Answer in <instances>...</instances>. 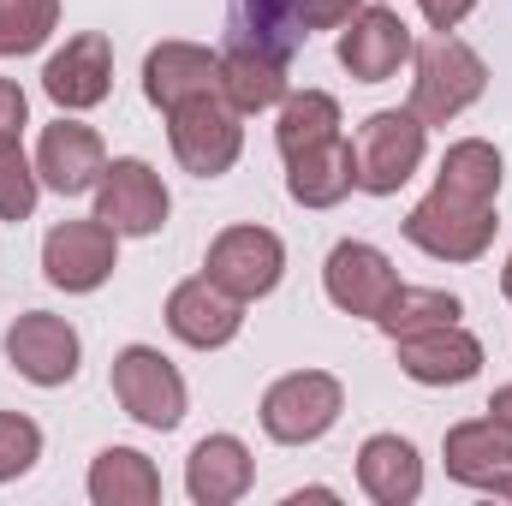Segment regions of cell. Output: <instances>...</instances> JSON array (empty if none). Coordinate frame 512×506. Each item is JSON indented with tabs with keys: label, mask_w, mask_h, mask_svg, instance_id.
Here are the masks:
<instances>
[{
	"label": "cell",
	"mask_w": 512,
	"mask_h": 506,
	"mask_svg": "<svg viewBox=\"0 0 512 506\" xmlns=\"http://www.w3.org/2000/svg\"><path fill=\"white\" fill-rule=\"evenodd\" d=\"M120 268V233L108 221H60L42 239V274L60 292H96L108 274Z\"/></svg>",
	"instance_id": "cell-8"
},
{
	"label": "cell",
	"mask_w": 512,
	"mask_h": 506,
	"mask_svg": "<svg viewBox=\"0 0 512 506\" xmlns=\"http://www.w3.org/2000/svg\"><path fill=\"white\" fill-rule=\"evenodd\" d=\"M346 411V387L328 376V370H292L262 393V429L268 441L280 447H304V441H322Z\"/></svg>",
	"instance_id": "cell-3"
},
{
	"label": "cell",
	"mask_w": 512,
	"mask_h": 506,
	"mask_svg": "<svg viewBox=\"0 0 512 506\" xmlns=\"http://www.w3.org/2000/svg\"><path fill=\"white\" fill-rule=\"evenodd\" d=\"M405 60H411V30H405L399 12L364 6V12L346 18V30H340V66L358 84H387Z\"/></svg>",
	"instance_id": "cell-13"
},
{
	"label": "cell",
	"mask_w": 512,
	"mask_h": 506,
	"mask_svg": "<svg viewBox=\"0 0 512 506\" xmlns=\"http://www.w3.org/2000/svg\"><path fill=\"white\" fill-rule=\"evenodd\" d=\"M233 24H239V42H262L274 54H292L304 42L298 0H233Z\"/></svg>",
	"instance_id": "cell-27"
},
{
	"label": "cell",
	"mask_w": 512,
	"mask_h": 506,
	"mask_svg": "<svg viewBox=\"0 0 512 506\" xmlns=\"http://www.w3.org/2000/svg\"><path fill=\"white\" fill-rule=\"evenodd\" d=\"M435 191L459 197V203H495L501 197V149L483 143V137H465L441 155V173H435Z\"/></svg>",
	"instance_id": "cell-24"
},
{
	"label": "cell",
	"mask_w": 512,
	"mask_h": 506,
	"mask_svg": "<svg viewBox=\"0 0 512 506\" xmlns=\"http://www.w3.org/2000/svg\"><path fill=\"white\" fill-rule=\"evenodd\" d=\"M423 143H429V126L411 114V108H382L358 126V191L370 197H393L417 167H423Z\"/></svg>",
	"instance_id": "cell-5"
},
{
	"label": "cell",
	"mask_w": 512,
	"mask_h": 506,
	"mask_svg": "<svg viewBox=\"0 0 512 506\" xmlns=\"http://www.w3.org/2000/svg\"><path fill=\"white\" fill-rule=\"evenodd\" d=\"M328 137H340V102L328 90H298L280 102V126H274L280 155H298V149L328 143Z\"/></svg>",
	"instance_id": "cell-26"
},
{
	"label": "cell",
	"mask_w": 512,
	"mask_h": 506,
	"mask_svg": "<svg viewBox=\"0 0 512 506\" xmlns=\"http://www.w3.org/2000/svg\"><path fill=\"white\" fill-rule=\"evenodd\" d=\"M78 328L48 316V310H24L12 328H6V364L36 387H66L78 376Z\"/></svg>",
	"instance_id": "cell-10"
},
{
	"label": "cell",
	"mask_w": 512,
	"mask_h": 506,
	"mask_svg": "<svg viewBox=\"0 0 512 506\" xmlns=\"http://www.w3.org/2000/svg\"><path fill=\"white\" fill-rule=\"evenodd\" d=\"M42 459V429L24 411H0V483L24 477Z\"/></svg>",
	"instance_id": "cell-30"
},
{
	"label": "cell",
	"mask_w": 512,
	"mask_h": 506,
	"mask_svg": "<svg viewBox=\"0 0 512 506\" xmlns=\"http://www.w3.org/2000/svg\"><path fill=\"white\" fill-rule=\"evenodd\" d=\"M42 90H48L66 114H84V108L108 102V90H114V48H108V36H102V30L72 36V42L42 66Z\"/></svg>",
	"instance_id": "cell-12"
},
{
	"label": "cell",
	"mask_w": 512,
	"mask_h": 506,
	"mask_svg": "<svg viewBox=\"0 0 512 506\" xmlns=\"http://www.w3.org/2000/svg\"><path fill=\"white\" fill-rule=\"evenodd\" d=\"M167 209H173V197L149 161H137V155L108 161V173L96 185V221H108L120 239H149L167 227Z\"/></svg>",
	"instance_id": "cell-7"
},
{
	"label": "cell",
	"mask_w": 512,
	"mask_h": 506,
	"mask_svg": "<svg viewBox=\"0 0 512 506\" xmlns=\"http://www.w3.org/2000/svg\"><path fill=\"white\" fill-rule=\"evenodd\" d=\"M501 501H512V483H507V489H501Z\"/></svg>",
	"instance_id": "cell-36"
},
{
	"label": "cell",
	"mask_w": 512,
	"mask_h": 506,
	"mask_svg": "<svg viewBox=\"0 0 512 506\" xmlns=\"http://www.w3.org/2000/svg\"><path fill=\"white\" fill-rule=\"evenodd\" d=\"M352 12H364L358 0H298V30L310 36V30H334V24H346Z\"/></svg>",
	"instance_id": "cell-31"
},
{
	"label": "cell",
	"mask_w": 512,
	"mask_h": 506,
	"mask_svg": "<svg viewBox=\"0 0 512 506\" xmlns=\"http://www.w3.org/2000/svg\"><path fill=\"white\" fill-rule=\"evenodd\" d=\"M60 24V0H0V54H36Z\"/></svg>",
	"instance_id": "cell-28"
},
{
	"label": "cell",
	"mask_w": 512,
	"mask_h": 506,
	"mask_svg": "<svg viewBox=\"0 0 512 506\" xmlns=\"http://www.w3.org/2000/svg\"><path fill=\"white\" fill-rule=\"evenodd\" d=\"M495 203H459L447 191H429L411 215H405V239L435 262H477L495 245Z\"/></svg>",
	"instance_id": "cell-4"
},
{
	"label": "cell",
	"mask_w": 512,
	"mask_h": 506,
	"mask_svg": "<svg viewBox=\"0 0 512 506\" xmlns=\"http://www.w3.org/2000/svg\"><path fill=\"white\" fill-rule=\"evenodd\" d=\"M358 489L376 506H411L423 495V459L405 435H370L358 447Z\"/></svg>",
	"instance_id": "cell-21"
},
{
	"label": "cell",
	"mask_w": 512,
	"mask_h": 506,
	"mask_svg": "<svg viewBox=\"0 0 512 506\" xmlns=\"http://www.w3.org/2000/svg\"><path fill=\"white\" fill-rule=\"evenodd\" d=\"M501 292L512 298V256H507V268H501Z\"/></svg>",
	"instance_id": "cell-35"
},
{
	"label": "cell",
	"mask_w": 512,
	"mask_h": 506,
	"mask_svg": "<svg viewBox=\"0 0 512 506\" xmlns=\"http://www.w3.org/2000/svg\"><path fill=\"white\" fill-rule=\"evenodd\" d=\"M167 328H173L185 346L215 352V346H227V340L245 328V304H239L233 292H221L209 274H197V280H179V286L167 292Z\"/></svg>",
	"instance_id": "cell-15"
},
{
	"label": "cell",
	"mask_w": 512,
	"mask_h": 506,
	"mask_svg": "<svg viewBox=\"0 0 512 506\" xmlns=\"http://www.w3.org/2000/svg\"><path fill=\"white\" fill-rule=\"evenodd\" d=\"M322 286H328V298L346 310V316H382V304L399 292V274H393V262H387L376 245H364V239H346V245H334L328 251V268H322Z\"/></svg>",
	"instance_id": "cell-14"
},
{
	"label": "cell",
	"mask_w": 512,
	"mask_h": 506,
	"mask_svg": "<svg viewBox=\"0 0 512 506\" xmlns=\"http://www.w3.org/2000/svg\"><path fill=\"white\" fill-rule=\"evenodd\" d=\"M114 399L126 405L131 423L143 429H179L185 423V376L155 352V346H126L114 358Z\"/></svg>",
	"instance_id": "cell-6"
},
{
	"label": "cell",
	"mask_w": 512,
	"mask_h": 506,
	"mask_svg": "<svg viewBox=\"0 0 512 506\" xmlns=\"http://www.w3.org/2000/svg\"><path fill=\"white\" fill-rule=\"evenodd\" d=\"M36 191H42V179H36V167L24 161L18 137H0V221H30Z\"/></svg>",
	"instance_id": "cell-29"
},
{
	"label": "cell",
	"mask_w": 512,
	"mask_h": 506,
	"mask_svg": "<svg viewBox=\"0 0 512 506\" xmlns=\"http://www.w3.org/2000/svg\"><path fill=\"white\" fill-rule=\"evenodd\" d=\"M167 137H173L179 167H185V173H197V179H221V173L239 161V149H245L239 108H233L221 90H209V96H191V102L167 108Z\"/></svg>",
	"instance_id": "cell-2"
},
{
	"label": "cell",
	"mask_w": 512,
	"mask_h": 506,
	"mask_svg": "<svg viewBox=\"0 0 512 506\" xmlns=\"http://www.w3.org/2000/svg\"><path fill=\"white\" fill-rule=\"evenodd\" d=\"M221 96L239 114H262V108L286 102V54H274L262 42H233L221 54Z\"/></svg>",
	"instance_id": "cell-22"
},
{
	"label": "cell",
	"mask_w": 512,
	"mask_h": 506,
	"mask_svg": "<svg viewBox=\"0 0 512 506\" xmlns=\"http://www.w3.org/2000/svg\"><path fill=\"white\" fill-rule=\"evenodd\" d=\"M399 346V370L423 387H459L483 370V340L465 334L459 322H441V328H423V334H405L393 340Z\"/></svg>",
	"instance_id": "cell-17"
},
{
	"label": "cell",
	"mask_w": 512,
	"mask_h": 506,
	"mask_svg": "<svg viewBox=\"0 0 512 506\" xmlns=\"http://www.w3.org/2000/svg\"><path fill=\"white\" fill-rule=\"evenodd\" d=\"M417 6H423V18H429L435 30H459V24H465V12H471L477 0H417Z\"/></svg>",
	"instance_id": "cell-33"
},
{
	"label": "cell",
	"mask_w": 512,
	"mask_h": 506,
	"mask_svg": "<svg viewBox=\"0 0 512 506\" xmlns=\"http://www.w3.org/2000/svg\"><path fill=\"white\" fill-rule=\"evenodd\" d=\"M102 173H108V149H102V137L90 126L54 120V126L42 131V143H36V179H42L48 191L84 197V191L102 185Z\"/></svg>",
	"instance_id": "cell-16"
},
{
	"label": "cell",
	"mask_w": 512,
	"mask_h": 506,
	"mask_svg": "<svg viewBox=\"0 0 512 506\" xmlns=\"http://www.w3.org/2000/svg\"><path fill=\"white\" fill-rule=\"evenodd\" d=\"M30 120V102H24V90L12 84V78H0V137H18Z\"/></svg>",
	"instance_id": "cell-32"
},
{
	"label": "cell",
	"mask_w": 512,
	"mask_h": 506,
	"mask_svg": "<svg viewBox=\"0 0 512 506\" xmlns=\"http://www.w3.org/2000/svg\"><path fill=\"white\" fill-rule=\"evenodd\" d=\"M90 501L96 506H155L161 501V471L137 447H102L90 465Z\"/></svg>",
	"instance_id": "cell-23"
},
{
	"label": "cell",
	"mask_w": 512,
	"mask_h": 506,
	"mask_svg": "<svg viewBox=\"0 0 512 506\" xmlns=\"http://www.w3.org/2000/svg\"><path fill=\"white\" fill-rule=\"evenodd\" d=\"M209 280L221 286V292H233L239 304H251V298H268L274 286H280V274H286V245L268 233V227H227L215 245H209Z\"/></svg>",
	"instance_id": "cell-9"
},
{
	"label": "cell",
	"mask_w": 512,
	"mask_h": 506,
	"mask_svg": "<svg viewBox=\"0 0 512 506\" xmlns=\"http://www.w3.org/2000/svg\"><path fill=\"white\" fill-rule=\"evenodd\" d=\"M352 185H358V149L346 137H328V143L286 155V191L304 209H334L352 197Z\"/></svg>",
	"instance_id": "cell-19"
},
{
	"label": "cell",
	"mask_w": 512,
	"mask_h": 506,
	"mask_svg": "<svg viewBox=\"0 0 512 506\" xmlns=\"http://www.w3.org/2000/svg\"><path fill=\"white\" fill-rule=\"evenodd\" d=\"M256 465H251V447L239 435H203L185 459V489L197 506H227L251 489Z\"/></svg>",
	"instance_id": "cell-20"
},
{
	"label": "cell",
	"mask_w": 512,
	"mask_h": 506,
	"mask_svg": "<svg viewBox=\"0 0 512 506\" xmlns=\"http://www.w3.org/2000/svg\"><path fill=\"white\" fill-rule=\"evenodd\" d=\"M489 411H495V417H507V423H512V381H507V387H495V399H489Z\"/></svg>",
	"instance_id": "cell-34"
},
{
	"label": "cell",
	"mask_w": 512,
	"mask_h": 506,
	"mask_svg": "<svg viewBox=\"0 0 512 506\" xmlns=\"http://www.w3.org/2000/svg\"><path fill=\"white\" fill-rule=\"evenodd\" d=\"M459 316L465 310H459L453 292H441V286H405L399 280V292L382 304L376 328H382L387 340H405V334H423V328H441V322H459Z\"/></svg>",
	"instance_id": "cell-25"
},
{
	"label": "cell",
	"mask_w": 512,
	"mask_h": 506,
	"mask_svg": "<svg viewBox=\"0 0 512 506\" xmlns=\"http://www.w3.org/2000/svg\"><path fill=\"white\" fill-rule=\"evenodd\" d=\"M209 90H221V54H209L197 42H161V48H149V60H143V96L161 114L179 108V102H191V96H209Z\"/></svg>",
	"instance_id": "cell-18"
},
{
	"label": "cell",
	"mask_w": 512,
	"mask_h": 506,
	"mask_svg": "<svg viewBox=\"0 0 512 506\" xmlns=\"http://www.w3.org/2000/svg\"><path fill=\"white\" fill-rule=\"evenodd\" d=\"M447 477L465 483V489H483V495H501L512 483V423L507 417H471V423H453L447 429Z\"/></svg>",
	"instance_id": "cell-11"
},
{
	"label": "cell",
	"mask_w": 512,
	"mask_h": 506,
	"mask_svg": "<svg viewBox=\"0 0 512 506\" xmlns=\"http://www.w3.org/2000/svg\"><path fill=\"white\" fill-rule=\"evenodd\" d=\"M483 90H489V66H483V54H477L471 42H459V36L441 30L435 42L417 48L411 114H417L423 126H447V120H459Z\"/></svg>",
	"instance_id": "cell-1"
}]
</instances>
